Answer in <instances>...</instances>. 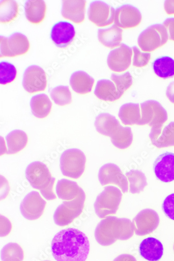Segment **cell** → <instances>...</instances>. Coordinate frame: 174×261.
<instances>
[{
	"mask_svg": "<svg viewBox=\"0 0 174 261\" xmlns=\"http://www.w3.org/2000/svg\"><path fill=\"white\" fill-rule=\"evenodd\" d=\"M52 255L56 261H85L90 252L89 238L76 228L57 233L51 242Z\"/></svg>",
	"mask_w": 174,
	"mask_h": 261,
	"instance_id": "6da1fadb",
	"label": "cell"
},
{
	"mask_svg": "<svg viewBox=\"0 0 174 261\" xmlns=\"http://www.w3.org/2000/svg\"><path fill=\"white\" fill-rule=\"evenodd\" d=\"M97 132L102 135L111 138L117 148L125 149L132 145L133 135L130 127H124L113 116L102 113L96 118L95 123Z\"/></svg>",
	"mask_w": 174,
	"mask_h": 261,
	"instance_id": "7a4b0ae2",
	"label": "cell"
},
{
	"mask_svg": "<svg viewBox=\"0 0 174 261\" xmlns=\"http://www.w3.org/2000/svg\"><path fill=\"white\" fill-rule=\"evenodd\" d=\"M132 224L127 219L107 217L101 221L96 229V240L103 246H110L119 239L125 240L127 239L128 226Z\"/></svg>",
	"mask_w": 174,
	"mask_h": 261,
	"instance_id": "3957f363",
	"label": "cell"
},
{
	"mask_svg": "<svg viewBox=\"0 0 174 261\" xmlns=\"http://www.w3.org/2000/svg\"><path fill=\"white\" fill-rule=\"evenodd\" d=\"M26 177L32 187L40 190L46 199H56V197L53 192L55 178L52 176L46 165L40 162L32 163L26 168Z\"/></svg>",
	"mask_w": 174,
	"mask_h": 261,
	"instance_id": "277c9868",
	"label": "cell"
},
{
	"mask_svg": "<svg viewBox=\"0 0 174 261\" xmlns=\"http://www.w3.org/2000/svg\"><path fill=\"white\" fill-rule=\"evenodd\" d=\"M140 109L141 117L139 125L148 124L151 127L150 138L160 135L168 119L166 111L160 102L154 100L142 103Z\"/></svg>",
	"mask_w": 174,
	"mask_h": 261,
	"instance_id": "5b68a950",
	"label": "cell"
},
{
	"mask_svg": "<svg viewBox=\"0 0 174 261\" xmlns=\"http://www.w3.org/2000/svg\"><path fill=\"white\" fill-rule=\"evenodd\" d=\"M123 194L118 188L110 186L98 196L94 204L96 214L100 219L117 213L122 199Z\"/></svg>",
	"mask_w": 174,
	"mask_h": 261,
	"instance_id": "8992f818",
	"label": "cell"
},
{
	"mask_svg": "<svg viewBox=\"0 0 174 261\" xmlns=\"http://www.w3.org/2000/svg\"><path fill=\"white\" fill-rule=\"evenodd\" d=\"M86 158L83 152L76 148L65 150L60 158V168L63 175L77 179L83 173Z\"/></svg>",
	"mask_w": 174,
	"mask_h": 261,
	"instance_id": "52a82bcc",
	"label": "cell"
},
{
	"mask_svg": "<svg viewBox=\"0 0 174 261\" xmlns=\"http://www.w3.org/2000/svg\"><path fill=\"white\" fill-rule=\"evenodd\" d=\"M85 200V193L71 201H65L54 212L53 218L56 225L65 226L71 224L82 212Z\"/></svg>",
	"mask_w": 174,
	"mask_h": 261,
	"instance_id": "ba28073f",
	"label": "cell"
},
{
	"mask_svg": "<svg viewBox=\"0 0 174 261\" xmlns=\"http://www.w3.org/2000/svg\"><path fill=\"white\" fill-rule=\"evenodd\" d=\"M168 35L163 25H152L143 31L138 39V44L144 52H152L166 44Z\"/></svg>",
	"mask_w": 174,
	"mask_h": 261,
	"instance_id": "9c48e42d",
	"label": "cell"
},
{
	"mask_svg": "<svg viewBox=\"0 0 174 261\" xmlns=\"http://www.w3.org/2000/svg\"><path fill=\"white\" fill-rule=\"evenodd\" d=\"M1 58L15 57L26 54L30 50L27 37L21 33H14L9 37L1 36Z\"/></svg>",
	"mask_w": 174,
	"mask_h": 261,
	"instance_id": "30bf717a",
	"label": "cell"
},
{
	"mask_svg": "<svg viewBox=\"0 0 174 261\" xmlns=\"http://www.w3.org/2000/svg\"><path fill=\"white\" fill-rule=\"evenodd\" d=\"M98 178L103 186L114 184L120 188L123 193L128 191V179L115 164L108 163L102 166L99 170Z\"/></svg>",
	"mask_w": 174,
	"mask_h": 261,
	"instance_id": "8fae6325",
	"label": "cell"
},
{
	"mask_svg": "<svg viewBox=\"0 0 174 261\" xmlns=\"http://www.w3.org/2000/svg\"><path fill=\"white\" fill-rule=\"evenodd\" d=\"M115 10L104 2H93L89 8L88 16L90 21L99 28L105 27L114 22Z\"/></svg>",
	"mask_w": 174,
	"mask_h": 261,
	"instance_id": "7c38bea8",
	"label": "cell"
},
{
	"mask_svg": "<svg viewBox=\"0 0 174 261\" xmlns=\"http://www.w3.org/2000/svg\"><path fill=\"white\" fill-rule=\"evenodd\" d=\"M47 202L37 191L28 193L20 205V211L25 218L30 221L37 220L44 212Z\"/></svg>",
	"mask_w": 174,
	"mask_h": 261,
	"instance_id": "4fadbf2b",
	"label": "cell"
},
{
	"mask_svg": "<svg viewBox=\"0 0 174 261\" xmlns=\"http://www.w3.org/2000/svg\"><path fill=\"white\" fill-rule=\"evenodd\" d=\"M23 85L24 89L30 94L45 91L47 86L45 71L37 65H31L24 72Z\"/></svg>",
	"mask_w": 174,
	"mask_h": 261,
	"instance_id": "5bb4252c",
	"label": "cell"
},
{
	"mask_svg": "<svg viewBox=\"0 0 174 261\" xmlns=\"http://www.w3.org/2000/svg\"><path fill=\"white\" fill-rule=\"evenodd\" d=\"M133 50L125 43L108 54L107 63L108 68L115 72L121 73L127 70L131 65Z\"/></svg>",
	"mask_w": 174,
	"mask_h": 261,
	"instance_id": "9a60e30c",
	"label": "cell"
},
{
	"mask_svg": "<svg viewBox=\"0 0 174 261\" xmlns=\"http://www.w3.org/2000/svg\"><path fill=\"white\" fill-rule=\"evenodd\" d=\"M141 20L140 11L132 5H125L115 10V24L121 29L136 28L140 24Z\"/></svg>",
	"mask_w": 174,
	"mask_h": 261,
	"instance_id": "2e32d148",
	"label": "cell"
},
{
	"mask_svg": "<svg viewBox=\"0 0 174 261\" xmlns=\"http://www.w3.org/2000/svg\"><path fill=\"white\" fill-rule=\"evenodd\" d=\"M76 32L73 25L68 21H59L52 28L51 38L59 48L68 47L74 40Z\"/></svg>",
	"mask_w": 174,
	"mask_h": 261,
	"instance_id": "e0dca14e",
	"label": "cell"
},
{
	"mask_svg": "<svg viewBox=\"0 0 174 261\" xmlns=\"http://www.w3.org/2000/svg\"><path fill=\"white\" fill-rule=\"evenodd\" d=\"M154 171L157 178L165 183L174 180V154L170 152L159 155L154 163Z\"/></svg>",
	"mask_w": 174,
	"mask_h": 261,
	"instance_id": "ac0fdd59",
	"label": "cell"
},
{
	"mask_svg": "<svg viewBox=\"0 0 174 261\" xmlns=\"http://www.w3.org/2000/svg\"><path fill=\"white\" fill-rule=\"evenodd\" d=\"M86 3L83 0H64L62 2V15L76 24L83 22L85 19Z\"/></svg>",
	"mask_w": 174,
	"mask_h": 261,
	"instance_id": "d6986e66",
	"label": "cell"
},
{
	"mask_svg": "<svg viewBox=\"0 0 174 261\" xmlns=\"http://www.w3.org/2000/svg\"><path fill=\"white\" fill-rule=\"evenodd\" d=\"M141 256L149 261H159L163 255L162 243L154 237L147 238L141 243L139 248Z\"/></svg>",
	"mask_w": 174,
	"mask_h": 261,
	"instance_id": "ffe728a7",
	"label": "cell"
},
{
	"mask_svg": "<svg viewBox=\"0 0 174 261\" xmlns=\"http://www.w3.org/2000/svg\"><path fill=\"white\" fill-rule=\"evenodd\" d=\"M123 30L115 24L107 29H99V41L105 47L115 48L121 45L123 40Z\"/></svg>",
	"mask_w": 174,
	"mask_h": 261,
	"instance_id": "44dd1931",
	"label": "cell"
},
{
	"mask_svg": "<svg viewBox=\"0 0 174 261\" xmlns=\"http://www.w3.org/2000/svg\"><path fill=\"white\" fill-rule=\"evenodd\" d=\"M138 228H145L144 234L153 232L160 223L159 216L154 210L146 209L141 211L134 221Z\"/></svg>",
	"mask_w": 174,
	"mask_h": 261,
	"instance_id": "7402d4cb",
	"label": "cell"
},
{
	"mask_svg": "<svg viewBox=\"0 0 174 261\" xmlns=\"http://www.w3.org/2000/svg\"><path fill=\"white\" fill-rule=\"evenodd\" d=\"M95 80L88 73L82 71H76L70 78V85L77 93L84 95L91 93L93 90Z\"/></svg>",
	"mask_w": 174,
	"mask_h": 261,
	"instance_id": "603a6c76",
	"label": "cell"
},
{
	"mask_svg": "<svg viewBox=\"0 0 174 261\" xmlns=\"http://www.w3.org/2000/svg\"><path fill=\"white\" fill-rule=\"evenodd\" d=\"M95 94L99 99L108 102L115 101L123 95L118 91L114 83L108 80H101L97 82Z\"/></svg>",
	"mask_w": 174,
	"mask_h": 261,
	"instance_id": "cb8c5ba5",
	"label": "cell"
},
{
	"mask_svg": "<svg viewBox=\"0 0 174 261\" xmlns=\"http://www.w3.org/2000/svg\"><path fill=\"white\" fill-rule=\"evenodd\" d=\"M26 17L30 23L38 24L44 20L47 6L42 0H30L25 5Z\"/></svg>",
	"mask_w": 174,
	"mask_h": 261,
	"instance_id": "d4e9b609",
	"label": "cell"
},
{
	"mask_svg": "<svg viewBox=\"0 0 174 261\" xmlns=\"http://www.w3.org/2000/svg\"><path fill=\"white\" fill-rule=\"evenodd\" d=\"M56 192L59 199L71 201L84 192L76 182L63 179L58 181Z\"/></svg>",
	"mask_w": 174,
	"mask_h": 261,
	"instance_id": "484cf974",
	"label": "cell"
},
{
	"mask_svg": "<svg viewBox=\"0 0 174 261\" xmlns=\"http://www.w3.org/2000/svg\"><path fill=\"white\" fill-rule=\"evenodd\" d=\"M119 117L125 125H138L141 121V109L139 103H127L121 106Z\"/></svg>",
	"mask_w": 174,
	"mask_h": 261,
	"instance_id": "4316f807",
	"label": "cell"
},
{
	"mask_svg": "<svg viewBox=\"0 0 174 261\" xmlns=\"http://www.w3.org/2000/svg\"><path fill=\"white\" fill-rule=\"evenodd\" d=\"M7 154H14L23 150L28 143V137L23 130L15 129L6 137Z\"/></svg>",
	"mask_w": 174,
	"mask_h": 261,
	"instance_id": "83f0119b",
	"label": "cell"
},
{
	"mask_svg": "<svg viewBox=\"0 0 174 261\" xmlns=\"http://www.w3.org/2000/svg\"><path fill=\"white\" fill-rule=\"evenodd\" d=\"M52 102L49 97L45 94L33 96L31 100V107L35 117L43 119L47 117L51 111Z\"/></svg>",
	"mask_w": 174,
	"mask_h": 261,
	"instance_id": "f1b7e54d",
	"label": "cell"
},
{
	"mask_svg": "<svg viewBox=\"0 0 174 261\" xmlns=\"http://www.w3.org/2000/svg\"><path fill=\"white\" fill-rule=\"evenodd\" d=\"M153 69L159 77L164 79L171 78L174 76V60L168 56L159 58L154 61Z\"/></svg>",
	"mask_w": 174,
	"mask_h": 261,
	"instance_id": "f546056e",
	"label": "cell"
},
{
	"mask_svg": "<svg viewBox=\"0 0 174 261\" xmlns=\"http://www.w3.org/2000/svg\"><path fill=\"white\" fill-rule=\"evenodd\" d=\"M152 144L159 148L174 146V122L162 129L160 135L150 138Z\"/></svg>",
	"mask_w": 174,
	"mask_h": 261,
	"instance_id": "4dcf8cb0",
	"label": "cell"
},
{
	"mask_svg": "<svg viewBox=\"0 0 174 261\" xmlns=\"http://www.w3.org/2000/svg\"><path fill=\"white\" fill-rule=\"evenodd\" d=\"M129 186V192L132 194H138L147 186V178L144 174L139 170H131L126 174Z\"/></svg>",
	"mask_w": 174,
	"mask_h": 261,
	"instance_id": "1f68e13d",
	"label": "cell"
},
{
	"mask_svg": "<svg viewBox=\"0 0 174 261\" xmlns=\"http://www.w3.org/2000/svg\"><path fill=\"white\" fill-rule=\"evenodd\" d=\"M0 5L2 23H9L16 19L19 13V5L16 2L4 0Z\"/></svg>",
	"mask_w": 174,
	"mask_h": 261,
	"instance_id": "d6a6232c",
	"label": "cell"
},
{
	"mask_svg": "<svg viewBox=\"0 0 174 261\" xmlns=\"http://www.w3.org/2000/svg\"><path fill=\"white\" fill-rule=\"evenodd\" d=\"M1 258L2 261H23L24 252L18 244L10 243L2 249Z\"/></svg>",
	"mask_w": 174,
	"mask_h": 261,
	"instance_id": "836d02e7",
	"label": "cell"
},
{
	"mask_svg": "<svg viewBox=\"0 0 174 261\" xmlns=\"http://www.w3.org/2000/svg\"><path fill=\"white\" fill-rule=\"evenodd\" d=\"M51 98L55 104L64 106L72 102V96L68 86H58L50 93Z\"/></svg>",
	"mask_w": 174,
	"mask_h": 261,
	"instance_id": "e575fe53",
	"label": "cell"
},
{
	"mask_svg": "<svg viewBox=\"0 0 174 261\" xmlns=\"http://www.w3.org/2000/svg\"><path fill=\"white\" fill-rule=\"evenodd\" d=\"M0 83L2 85H7L15 80L16 69L13 64L3 61L0 63Z\"/></svg>",
	"mask_w": 174,
	"mask_h": 261,
	"instance_id": "d590c367",
	"label": "cell"
},
{
	"mask_svg": "<svg viewBox=\"0 0 174 261\" xmlns=\"http://www.w3.org/2000/svg\"><path fill=\"white\" fill-rule=\"evenodd\" d=\"M111 79L118 91L122 94L129 89L133 83V76L128 72L120 75L113 73L111 75Z\"/></svg>",
	"mask_w": 174,
	"mask_h": 261,
	"instance_id": "8d00e7d4",
	"label": "cell"
},
{
	"mask_svg": "<svg viewBox=\"0 0 174 261\" xmlns=\"http://www.w3.org/2000/svg\"><path fill=\"white\" fill-rule=\"evenodd\" d=\"M133 50L134 53L133 64L134 66L137 68L146 67L151 59V54L141 52L137 46H134Z\"/></svg>",
	"mask_w": 174,
	"mask_h": 261,
	"instance_id": "74e56055",
	"label": "cell"
},
{
	"mask_svg": "<svg viewBox=\"0 0 174 261\" xmlns=\"http://www.w3.org/2000/svg\"><path fill=\"white\" fill-rule=\"evenodd\" d=\"M162 208L166 216L174 221V193L167 196L163 203Z\"/></svg>",
	"mask_w": 174,
	"mask_h": 261,
	"instance_id": "f35d334b",
	"label": "cell"
},
{
	"mask_svg": "<svg viewBox=\"0 0 174 261\" xmlns=\"http://www.w3.org/2000/svg\"><path fill=\"white\" fill-rule=\"evenodd\" d=\"M12 225L10 221L6 217L1 215V237H6L11 231Z\"/></svg>",
	"mask_w": 174,
	"mask_h": 261,
	"instance_id": "ab89813d",
	"label": "cell"
},
{
	"mask_svg": "<svg viewBox=\"0 0 174 261\" xmlns=\"http://www.w3.org/2000/svg\"><path fill=\"white\" fill-rule=\"evenodd\" d=\"M170 40L174 41V18H168L163 22Z\"/></svg>",
	"mask_w": 174,
	"mask_h": 261,
	"instance_id": "60d3db41",
	"label": "cell"
},
{
	"mask_svg": "<svg viewBox=\"0 0 174 261\" xmlns=\"http://www.w3.org/2000/svg\"><path fill=\"white\" fill-rule=\"evenodd\" d=\"M166 94L169 100L174 103V81L168 86Z\"/></svg>",
	"mask_w": 174,
	"mask_h": 261,
	"instance_id": "b9f144b4",
	"label": "cell"
},
{
	"mask_svg": "<svg viewBox=\"0 0 174 261\" xmlns=\"http://www.w3.org/2000/svg\"><path fill=\"white\" fill-rule=\"evenodd\" d=\"M164 9L168 15L174 14V1H166L164 3Z\"/></svg>",
	"mask_w": 174,
	"mask_h": 261,
	"instance_id": "7bdbcfd3",
	"label": "cell"
},
{
	"mask_svg": "<svg viewBox=\"0 0 174 261\" xmlns=\"http://www.w3.org/2000/svg\"><path fill=\"white\" fill-rule=\"evenodd\" d=\"M44 261H50V260H44Z\"/></svg>",
	"mask_w": 174,
	"mask_h": 261,
	"instance_id": "ee69618b",
	"label": "cell"
},
{
	"mask_svg": "<svg viewBox=\"0 0 174 261\" xmlns=\"http://www.w3.org/2000/svg\"><path fill=\"white\" fill-rule=\"evenodd\" d=\"M173 250H174V245H173Z\"/></svg>",
	"mask_w": 174,
	"mask_h": 261,
	"instance_id": "f6af8a7d",
	"label": "cell"
}]
</instances>
